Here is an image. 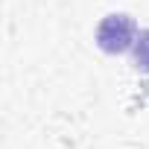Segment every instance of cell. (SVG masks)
<instances>
[{
	"instance_id": "7a4b0ae2",
	"label": "cell",
	"mask_w": 149,
	"mask_h": 149,
	"mask_svg": "<svg viewBox=\"0 0 149 149\" xmlns=\"http://www.w3.org/2000/svg\"><path fill=\"white\" fill-rule=\"evenodd\" d=\"M134 67L140 73H149V29L137 32V41H134Z\"/></svg>"
},
{
	"instance_id": "6da1fadb",
	"label": "cell",
	"mask_w": 149,
	"mask_h": 149,
	"mask_svg": "<svg viewBox=\"0 0 149 149\" xmlns=\"http://www.w3.org/2000/svg\"><path fill=\"white\" fill-rule=\"evenodd\" d=\"M137 41V26L129 15H105L97 26V44L105 53H126Z\"/></svg>"
}]
</instances>
